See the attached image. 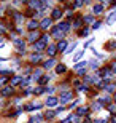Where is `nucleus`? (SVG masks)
<instances>
[{"mask_svg": "<svg viewBox=\"0 0 116 123\" xmlns=\"http://www.w3.org/2000/svg\"><path fill=\"white\" fill-rule=\"evenodd\" d=\"M2 32H3V27H2V24H0V34H2Z\"/></svg>", "mask_w": 116, "mask_h": 123, "instance_id": "obj_34", "label": "nucleus"}, {"mask_svg": "<svg viewBox=\"0 0 116 123\" xmlns=\"http://www.w3.org/2000/svg\"><path fill=\"white\" fill-rule=\"evenodd\" d=\"M33 122H35V123H40L41 122V117H33Z\"/></svg>", "mask_w": 116, "mask_h": 123, "instance_id": "obj_29", "label": "nucleus"}, {"mask_svg": "<svg viewBox=\"0 0 116 123\" xmlns=\"http://www.w3.org/2000/svg\"><path fill=\"white\" fill-rule=\"evenodd\" d=\"M111 123H116V117H113V118H111Z\"/></svg>", "mask_w": 116, "mask_h": 123, "instance_id": "obj_33", "label": "nucleus"}, {"mask_svg": "<svg viewBox=\"0 0 116 123\" xmlns=\"http://www.w3.org/2000/svg\"><path fill=\"white\" fill-rule=\"evenodd\" d=\"M61 16H62V11L61 10H54L53 11V19H59Z\"/></svg>", "mask_w": 116, "mask_h": 123, "instance_id": "obj_9", "label": "nucleus"}, {"mask_svg": "<svg viewBox=\"0 0 116 123\" xmlns=\"http://www.w3.org/2000/svg\"><path fill=\"white\" fill-rule=\"evenodd\" d=\"M83 67H86V62H80V64H76V66H75V70H80V69H83Z\"/></svg>", "mask_w": 116, "mask_h": 123, "instance_id": "obj_20", "label": "nucleus"}, {"mask_svg": "<svg viewBox=\"0 0 116 123\" xmlns=\"http://www.w3.org/2000/svg\"><path fill=\"white\" fill-rule=\"evenodd\" d=\"M115 21H116V11H115L113 14H110V18L107 19V23H108V24H111V23H115Z\"/></svg>", "mask_w": 116, "mask_h": 123, "instance_id": "obj_13", "label": "nucleus"}, {"mask_svg": "<svg viewBox=\"0 0 116 123\" xmlns=\"http://www.w3.org/2000/svg\"><path fill=\"white\" fill-rule=\"evenodd\" d=\"M89 34V29H84V31H81V35H88Z\"/></svg>", "mask_w": 116, "mask_h": 123, "instance_id": "obj_30", "label": "nucleus"}, {"mask_svg": "<svg viewBox=\"0 0 116 123\" xmlns=\"http://www.w3.org/2000/svg\"><path fill=\"white\" fill-rule=\"evenodd\" d=\"M6 80H8V77H2V78H0V85H3Z\"/></svg>", "mask_w": 116, "mask_h": 123, "instance_id": "obj_28", "label": "nucleus"}, {"mask_svg": "<svg viewBox=\"0 0 116 123\" xmlns=\"http://www.w3.org/2000/svg\"><path fill=\"white\" fill-rule=\"evenodd\" d=\"M81 56H83V51H78V53H76V55H75V56H73V61H75V62H76V61L80 59Z\"/></svg>", "mask_w": 116, "mask_h": 123, "instance_id": "obj_18", "label": "nucleus"}, {"mask_svg": "<svg viewBox=\"0 0 116 123\" xmlns=\"http://www.w3.org/2000/svg\"><path fill=\"white\" fill-rule=\"evenodd\" d=\"M48 88H37V94H41V93H45Z\"/></svg>", "mask_w": 116, "mask_h": 123, "instance_id": "obj_24", "label": "nucleus"}, {"mask_svg": "<svg viewBox=\"0 0 116 123\" xmlns=\"http://www.w3.org/2000/svg\"><path fill=\"white\" fill-rule=\"evenodd\" d=\"M94 123H107V122H105V120H95Z\"/></svg>", "mask_w": 116, "mask_h": 123, "instance_id": "obj_32", "label": "nucleus"}, {"mask_svg": "<svg viewBox=\"0 0 116 123\" xmlns=\"http://www.w3.org/2000/svg\"><path fill=\"white\" fill-rule=\"evenodd\" d=\"M14 46H16L21 53H24V42L21 40V38H14Z\"/></svg>", "mask_w": 116, "mask_h": 123, "instance_id": "obj_1", "label": "nucleus"}, {"mask_svg": "<svg viewBox=\"0 0 116 123\" xmlns=\"http://www.w3.org/2000/svg\"><path fill=\"white\" fill-rule=\"evenodd\" d=\"M56 70H57V74L65 72V66H57V67H56Z\"/></svg>", "mask_w": 116, "mask_h": 123, "instance_id": "obj_19", "label": "nucleus"}, {"mask_svg": "<svg viewBox=\"0 0 116 123\" xmlns=\"http://www.w3.org/2000/svg\"><path fill=\"white\" fill-rule=\"evenodd\" d=\"M57 102H59V99H56V98H48V101H46V104L49 105V107H54V105H57Z\"/></svg>", "mask_w": 116, "mask_h": 123, "instance_id": "obj_3", "label": "nucleus"}, {"mask_svg": "<svg viewBox=\"0 0 116 123\" xmlns=\"http://www.w3.org/2000/svg\"><path fill=\"white\" fill-rule=\"evenodd\" d=\"M48 27H51V18H46L41 21V29H48Z\"/></svg>", "mask_w": 116, "mask_h": 123, "instance_id": "obj_4", "label": "nucleus"}, {"mask_svg": "<svg viewBox=\"0 0 116 123\" xmlns=\"http://www.w3.org/2000/svg\"><path fill=\"white\" fill-rule=\"evenodd\" d=\"M75 48H76V43H73V45H70V46H68V51H67V53H72V51L75 50Z\"/></svg>", "mask_w": 116, "mask_h": 123, "instance_id": "obj_27", "label": "nucleus"}, {"mask_svg": "<svg viewBox=\"0 0 116 123\" xmlns=\"http://www.w3.org/2000/svg\"><path fill=\"white\" fill-rule=\"evenodd\" d=\"M32 61H33V62L40 61V55H32Z\"/></svg>", "mask_w": 116, "mask_h": 123, "instance_id": "obj_23", "label": "nucleus"}, {"mask_svg": "<svg viewBox=\"0 0 116 123\" xmlns=\"http://www.w3.org/2000/svg\"><path fill=\"white\" fill-rule=\"evenodd\" d=\"M29 40L30 42H38V34H37V32H32L30 35H29Z\"/></svg>", "mask_w": 116, "mask_h": 123, "instance_id": "obj_10", "label": "nucleus"}, {"mask_svg": "<svg viewBox=\"0 0 116 123\" xmlns=\"http://www.w3.org/2000/svg\"><path fill=\"white\" fill-rule=\"evenodd\" d=\"M86 23H92V16H88V18H84Z\"/></svg>", "mask_w": 116, "mask_h": 123, "instance_id": "obj_31", "label": "nucleus"}, {"mask_svg": "<svg viewBox=\"0 0 116 123\" xmlns=\"http://www.w3.org/2000/svg\"><path fill=\"white\" fill-rule=\"evenodd\" d=\"M45 117H46V118H53V117H54V112H46Z\"/></svg>", "mask_w": 116, "mask_h": 123, "instance_id": "obj_26", "label": "nucleus"}, {"mask_svg": "<svg viewBox=\"0 0 116 123\" xmlns=\"http://www.w3.org/2000/svg\"><path fill=\"white\" fill-rule=\"evenodd\" d=\"M48 55L49 56H54V55H56V46H49V48H48Z\"/></svg>", "mask_w": 116, "mask_h": 123, "instance_id": "obj_14", "label": "nucleus"}, {"mask_svg": "<svg viewBox=\"0 0 116 123\" xmlns=\"http://www.w3.org/2000/svg\"><path fill=\"white\" fill-rule=\"evenodd\" d=\"M2 94H3V96H10V94H13V88H11V86H6V88H3V91H2Z\"/></svg>", "mask_w": 116, "mask_h": 123, "instance_id": "obj_7", "label": "nucleus"}, {"mask_svg": "<svg viewBox=\"0 0 116 123\" xmlns=\"http://www.w3.org/2000/svg\"><path fill=\"white\" fill-rule=\"evenodd\" d=\"M113 70H116V64H115V66H113Z\"/></svg>", "mask_w": 116, "mask_h": 123, "instance_id": "obj_35", "label": "nucleus"}, {"mask_svg": "<svg viewBox=\"0 0 116 123\" xmlns=\"http://www.w3.org/2000/svg\"><path fill=\"white\" fill-rule=\"evenodd\" d=\"M81 23H83V19H76V21H75V26H73V27H80Z\"/></svg>", "mask_w": 116, "mask_h": 123, "instance_id": "obj_25", "label": "nucleus"}, {"mask_svg": "<svg viewBox=\"0 0 116 123\" xmlns=\"http://www.w3.org/2000/svg\"><path fill=\"white\" fill-rule=\"evenodd\" d=\"M48 80H49V77H48V75H43V77L40 78V85H45V83L48 82Z\"/></svg>", "mask_w": 116, "mask_h": 123, "instance_id": "obj_16", "label": "nucleus"}, {"mask_svg": "<svg viewBox=\"0 0 116 123\" xmlns=\"http://www.w3.org/2000/svg\"><path fill=\"white\" fill-rule=\"evenodd\" d=\"M37 26H38L37 21H30V23H29V29H37Z\"/></svg>", "mask_w": 116, "mask_h": 123, "instance_id": "obj_17", "label": "nucleus"}, {"mask_svg": "<svg viewBox=\"0 0 116 123\" xmlns=\"http://www.w3.org/2000/svg\"><path fill=\"white\" fill-rule=\"evenodd\" d=\"M57 29H59L61 32H67L70 27H68V24H67V23H62V24H59V26H57Z\"/></svg>", "mask_w": 116, "mask_h": 123, "instance_id": "obj_6", "label": "nucleus"}, {"mask_svg": "<svg viewBox=\"0 0 116 123\" xmlns=\"http://www.w3.org/2000/svg\"><path fill=\"white\" fill-rule=\"evenodd\" d=\"M111 46H115V48H116V43H113V45H111Z\"/></svg>", "mask_w": 116, "mask_h": 123, "instance_id": "obj_36", "label": "nucleus"}, {"mask_svg": "<svg viewBox=\"0 0 116 123\" xmlns=\"http://www.w3.org/2000/svg\"><path fill=\"white\" fill-rule=\"evenodd\" d=\"M30 6H33V8H40L41 3L40 2H30Z\"/></svg>", "mask_w": 116, "mask_h": 123, "instance_id": "obj_21", "label": "nucleus"}, {"mask_svg": "<svg viewBox=\"0 0 116 123\" xmlns=\"http://www.w3.org/2000/svg\"><path fill=\"white\" fill-rule=\"evenodd\" d=\"M54 64H56V61H54V59H49V61H46V62H45V67L46 69H51Z\"/></svg>", "mask_w": 116, "mask_h": 123, "instance_id": "obj_12", "label": "nucleus"}, {"mask_svg": "<svg viewBox=\"0 0 116 123\" xmlns=\"http://www.w3.org/2000/svg\"><path fill=\"white\" fill-rule=\"evenodd\" d=\"M102 10H103V6H102V5H95V6H94V14L102 13Z\"/></svg>", "mask_w": 116, "mask_h": 123, "instance_id": "obj_11", "label": "nucleus"}, {"mask_svg": "<svg viewBox=\"0 0 116 123\" xmlns=\"http://www.w3.org/2000/svg\"><path fill=\"white\" fill-rule=\"evenodd\" d=\"M45 46H46V42H45V40H38V42L35 43V48H37V50H43Z\"/></svg>", "mask_w": 116, "mask_h": 123, "instance_id": "obj_5", "label": "nucleus"}, {"mask_svg": "<svg viewBox=\"0 0 116 123\" xmlns=\"http://www.w3.org/2000/svg\"><path fill=\"white\" fill-rule=\"evenodd\" d=\"M86 112H88V109H86V107H81V109L76 110V115H84Z\"/></svg>", "mask_w": 116, "mask_h": 123, "instance_id": "obj_15", "label": "nucleus"}, {"mask_svg": "<svg viewBox=\"0 0 116 123\" xmlns=\"http://www.w3.org/2000/svg\"><path fill=\"white\" fill-rule=\"evenodd\" d=\"M72 98V91H65V93H62V94H61V102H67L68 99H70Z\"/></svg>", "mask_w": 116, "mask_h": 123, "instance_id": "obj_2", "label": "nucleus"}, {"mask_svg": "<svg viewBox=\"0 0 116 123\" xmlns=\"http://www.w3.org/2000/svg\"><path fill=\"white\" fill-rule=\"evenodd\" d=\"M57 48L61 51H64V50H67V42L65 40H62V42H59V45H57Z\"/></svg>", "mask_w": 116, "mask_h": 123, "instance_id": "obj_8", "label": "nucleus"}, {"mask_svg": "<svg viewBox=\"0 0 116 123\" xmlns=\"http://www.w3.org/2000/svg\"><path fill=\"white\" fill-rule=\"evenodd\" d=\"M22 80H21V77H14L13 78V85H18V83H21Z\"/></svg>", "mask_w": 116, "mask_h": 123, "instance_id": "obj_22", "label": "nucleus"}]
</instances>
